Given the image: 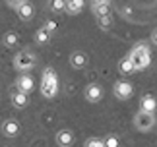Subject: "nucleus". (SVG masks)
<instances>
[{
  "mask_svg": "<svg viewBox=\"0 0 157 147\" xmlns=\"http://www.w3.org/2000/svg\"><path fill=\"white\" fill-rule=\"evenodd\" d=\"M4 2H6V6H8V8H12V10L16 12V10L20 8L21 4H25L27 0H4Z\"/></svg>",
  "mask_w": 157,
  "mask_h": 147,
  "instance_id": "obj_24",
  "label": "nucleus"
},
{
  "mask_svg": "<svg viewBox=\"0 0 157 147\" xmlns=\"http://www.w3.org/2000/svg\"><path fill=\"white\" fill-rule=\"evenodd\" d=\"M97 4H111V0H91V6H97Z\"/></svg>",
  "mask_w": 157,
  "mask_h": 147,
  "instance_id": "obj_26",
  "label": "nucleus"
},
{
  "mask_svg": "<svg viewBox=\"0 0 157 147\" xmlns=\"http://www.w3.org/2000/svg\"><path fill=\"white\" fill-rule=\"evenodd\" d=\"M43 27H45V29H47V31H49L51 35H54V33L58 31V21H56V20H52V17H49V20H45Z\"/></svg>",
  "mask_w": 157,
  "mask_h": 147,
  "instance_id": "obj_22",
  "label": "nucleus"
},
{
  "mask_svg": "<svg viewBox=\"0 0 157 147\" xmlns=\"http://www.w3.org/2000/svg\"><path fill=\"white\" fill-rule=\"evenodd\" d=\"M10 103H12V107L17 108V110L27 108V105H29V93H23V91H20V89H14L10 93Z\"/></svg>",
  "mask_w": 157,
  "mask_h": 147,
  "instance_id": "obj_9",
  "label": "nucleus"
},
{
  "mask_svg": "<svg viewBox=\"0 0 157 147\" xmlns=\"http://www.w3.org/2000/svg\"><path fill=\"white\" fill-rule=\"evenodd\" d=\"M16 14H17V17H20L21 21H25V23H27V21H31L33 17H35V6L27 0L25 4H21L20 8L16 10Z\"/></svg>",
  "mask_w": 157,
  "mask_h": 147,
  "instance_id": "obj_13",
  "label": "nucleus"
},
{
  "mask_svg": "<svg viewBox=\"0 0 157 147\" xmlns=\"http://www.w3.org/2000/svg\"><path fill=\"white\" fill-rule=\"evenodd\" d=\"M58 91H60L58 74L54 72V68L47 66V68H43V76H41V95L45 99H54Z\"/></svg>",
  "mask_w": 157,
  "mask_h": 147,
  "instance_id": "obj_2",
  "label": "nucleus"
},
{
  "mask_svg": "<svg viewBox=\"0 0 157 147\" xmlns=\"http://www.w3.org/2000/svg\"><path fill=\"white\" fill-rule=\"evenodd\" d=\"M70 66L74 70H86L87 68V64H89V58H87V54L83 52V51H74L70 54Z\"/></svg>",
  "mask_w": 157,
  "mask_h": 147,
  "instance_id": "obj_11",
  "label": "nucleus"
},
{
  "mask_svg": "<svg viewBox=\"0 0 157 147\" xmlns=\"http://www.w3.org/2000/svg\"><path fill=\"white\" fill-rule=\"evenodd\" d=\"M35 64H37V56H35L33 52H29V51H17V54L14 56V62H12L14 70L20 72V74L31 72L35 68Z\"/></svg>",
  "mask_w": 157,
  "mask_h": 147,
  "instance_id": "obj_3",
  "label": "nucleus"
},
{
  "mask_svg": "<svg viewBox=\"0 0 157 147\" xmlns=\"http://www.w3.org/2000/svg\"><path fill=\"white\" fill-rule=\"evenodd\" d=\"M83 147H105L103 143V138H87L86 141H83Z\"/></svg>",
  "mask_w": 157,
  "mask_h": 147,
  "instance_id": "obj_23",
  "label": "nucleus"
},
{
  "mask_svg": "<svg viewBox=\"0 0 157 147\" xmlns=\"http://www.w3.org/2000/svg\"><path fill=\"white\" fill-rule=\"evenodd\" d=\"M49 12H52V14H64L66 0H49Z\"/></svg>",
  "mask_w": 157,
  "mask_h": 147,
  "instance_id": "obj_18",
  "label": "nucleus"
},
{
  "mask_svg": "<svg viewBox=\"0 0 157 147\" xmlns=\"http://www.w3.org/2000/svg\"><path fill=\"white\" fill-rule=\"evenodd\" d=\"M140 110H144V112H157V99L155 95L151 93H144L142 99H140Z\"/></svg>",
  "mask_w": 157,
  "mask_h": 147,
  "instance_id": "obj_12",
  "label": "nucleus"
},
{
  "mask_svg": "<svg viewBox=\"0 0 157 147\" xmlns=\"http://www.w3.org/2000/svg\"><path fill=\"white\" fill-rule=\"evenodd\" d=\"M118 72L122 74V76H130V74H134L136 68H134V62L128 58V54H126L124 58H120V62H118Z\"/></svg>",
  "mask_w": 157,
  "mask_h": 147,
  "instance_id": "obj_17",
  "label": "nucleus"
},
{
  "mask_svg": "<svg viewBox=\"0 0 157 147\" xmlns=\"http://www.w3.org/2000/svg\"><path fill=\"white\" fill-rule=\"evenodd\" d=\"M95 21H97V25L101 29H111L114 25V17L113 14H107V16H101V17H95Z\"/></svg>",
  "mask_w": 157,
  "mask_h": 147,
  "instance_id": "obj_20",
  "label": "nucleus"
},
{
  "mask_svg": "<svg viewBox=\"0 0 157 147\" xmlns=\"http://www.w3.org/2000/svg\"><path fill=\"white\" fill-rule=\"evenodd\" d=\"M16 89L23 91V93H31L35 89V81H33V76L29 72L25 74H20V76L16 77Z\"/></svg>",
  "mask_w": 157,
  "mask_h": 147,
  "instance_id": "obj_10",
  "label": "nucleus"
},
{
  "mask_svg": "<svg viewBox=\"0 0 157 147\" xmlns=\"http://www.w3.org/2000/svg\"><path fill=\"white\" fill-rule=\"evenodd\" d=\"M2 45L6 48H16L17 45H20V35H17L16 31H6L2 35Z\"/></svg>",
  "mask_w": 157,
  "mask_h": 147,
  "instance_id": "obj_16",
  "label": "nucleus"
},
{
  "mask_svg": "<svg viewBox=\"0 0 157 147\" xmlns=\"http://www.w3.org/2000/svg\"><path fill=\"white\" fill-rule=\"evenodd\" d=\"M103 143H105V147H120V139L117 134H107L103 138Z\"/></svg>",
  "mask_w": 157,
  "mask_h": 147,
  "instance_id": "obj_21",
  "label": "nucleus"
},
{
  "mask_svg": "<svg viewBox=\"0 0 157 147\" xmlns=\"http://www.w3.org/2000/svg\"><path fill=\"white\" fill-rule=\"evenodd\" d=\"M157 124V116L153 112H144V110H138L136 116H134V128L138 132H142V134H147V132H151L153 128Z\"/></svg>",
  "mask_w": 157,
  "mask_h": 147,
  "instance_id": "obj_4",
  "label": "nucleus"
},
{
  "mask_svg": "<svg viewBox=\"0 0 157 147\" xmlns=\"http://www.w3.org/2000/svg\"><path fill=\"white\" fill-rule=\"evenodd\" d=\"M91 12L95 17H101V16L113 14V8H111V4H97V6H91Z\"/></svg>",
  "mask_w": 157,
  "mask_h": 147,
  "instance_id": "obj_19",
  "label": "nucleus"
},
{
  "mask_svg": "<svg viewBox=\"0 0 157 147\" xmlns=\"http://www.w3.org/2000/svg\"><path fill=\"white\" fill-rule=\"evenodd\" d=\"M128 58L134 62V68L136 72H144L151 66V47H149L147 41H140L136 43L134 47L130 48L128 52Z\"/></svg>",
  "mask_w": 157,
  "mask_h": 147,
  "instance_id": "obj_1",
  "label": "nucleus"
},
{
  "mask_svg": "<svg viewBox=\"0 0 157 147\" xmlns=\"http://www.w3.org/2000/svg\"><path fill=\"white\" fill-rule=\"evenodd\" d=\"M51 39H52V35L47 31V29L41 25L37 31L33 33V41H35V45H39V47H45V45H49L51 43Z\"/></svg>",
  "mask_w": 157,
  "mask_h": 147,
  "instance_id": "obj_14",
  "label": "nucleus"
},
{
  "mask_svg": "<svg viewBox=\"0 0 157 147\" xmlns=\"http://www.w3.org/2000/svg\"><path fill=\"white\" fill-rule=\"evenodd\" d=\"M113 93L118 101H130L134 97V85H132L128 79H118L113 85Z\"/></svg>",
  "mask_w": 157,
  "mask_h": 147,
  "instance_id": "obj_5",
  "label": "nucleus"
},
{
  "mask_svg": "<svg viewBox=\"0 0 157 147\" xmlns=\"http://www.w3.org/2000/svg\"><path fill=\"white\" fill-rule=\"evenodd\" d=\"M54 141H56L58 147H72V145L76 143V136H74V132H72V130H68V128H62V130L56 132Z\"/></svg>",
  "mask_w": 157,
  "mask_h": 147,
  "instance_id": "obj_8",
  "label": "nucleus"
},
{
  "mask_svg": "<svg viewBox=\"0 0 157 147\" xmlns=\"http://www.w3.org/2000/svg\"><path fill=\"white\" fill-rule=\"evenodd\" d=\"M83 97H86V101L87 103H99V101H103V97H105V89L101 87L99 83H89L86 89H83Z\"/></svg>",
  "mask_w": 157,
  "mask_h": 147,
  "instance_id": "obj_7",
  "label": "nucleus"
},
{
  "mask_svg": "<svg viewBox=\"0 0 157 147\" xmlns=\"http://www.w3.org/2000/svg\"><path fill=\"white\" fill-rule=\"evenodd\" d=\"M149 43H151L153 47H157V27L151 31V37H149Z\"/></svg>",
  "mask_w": 157,
  "mask_h": 147,
  "instance_id": "obj_25",
  "label": "nucleus"
},
{
  "mask_svg": "<svg viewBox=\"0 0 157 147\" xmlns=\"http://www.w3.org/2000/svg\"><path fill=\"white\" fill-rule=\"evenodd\" d=\"M83 8H86V0H66V14L70 16H78Z\"/></svg>",
  "mask_w": 157,
  "mask_h": 147,
  "instance_id": "obj_15",
  "label": "nucleus"
},
{
  "mask_svg": "<svg viewBox=\"0 0 157 147\" xmlns=\"http://www.w3.org/2000/svg\"><path fill=\"white\" fill-rule=\"evenodd\" d=\"M0 134H2L4 138H8V139H14V138H17L21 134V124L16 118H6L2 122V126H0Z\"/></svg>",
  "mask_w": 157,
  "mask_h": 147,
  "instance_id": "obj_6",
  "label": "nucleus"
}]
</instances>
